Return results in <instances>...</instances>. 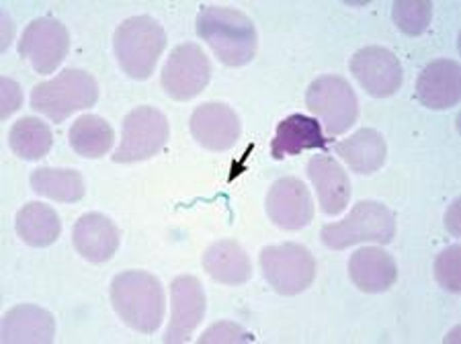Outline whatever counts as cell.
I'll return each instance as SVG.
<instances>
[{"label": "cell", "mask_w": 461, "mask_h": 344, "mask_svg": "<svg viewBox=\"0 0 461 344\" xmlns=\"http://www.w3.org/2000/svg\"><path fill=\"white\" fill-rule=\"evenodd\" d=\"M252 334L244 330L240 324L234 321H218L212 328H207L199 342L202 344H236V342H252Z\"/></svg>", "instance_id": "29"}, {"label": "cell", "mask_w": 461, "mask_h": 344, "mask_svg": "<svg viewBox=\"0 0 461 344\" xmlns=\"http://www.w3.org/2000/svg\"><path fill=\"white\" fill-rule=\"evenodd\" d=\"M170 125L167 115L154 107H136L123 119L122 144H119L113 160L119 164H131L152 158L167 146Z\"/></svg>", "instance_id": "8"}, {"label": "cell", "mask_w": 461, "mask_h": 344, "mask_svg": "<svg viewBox=\"0 0 461 344\" xmlns=\"http://www.w3.org/2000/svg\"><path fill=\"white\" fill-rule=\"evenodd\" d=\"M416 96L433 111L453 109L461 99V66L456 59H435L416 80Z\"/></svg>", "instance_id": "15"}, {"label": "cell", "mask_w": 461, "mask_h": 344, "mask_svg": "<svg viewBox=\"0 0 461 344\" xmlns=\"http://www.w3.org/2000/svg\"><path fill=\"white\" fill-rule=\"evenodd\" d=\"M70 50V35L58 19L40 17L25 27L19 40V54L37 74H51Z\"/></svg>", "instance_id": "10"}, {"label": "cell", "mask_w": 461, "mask_h": 344, "mask_svg": "<svg viewBox=\"0 0 461 344\" xmlns=\"http://www.w3.org/2000/svg\"><path fill=\"white\" fill-rule=\"evenodd\" d=\"M99 101V85L93 74L68 68L56 78L40 82L32 93V107L54 123H62L77 111L95 107Z\"/></svg>", "instance_id": "4"}, {"label": "cell", "mask_w": 461, "mask_h": 344, "mask_svg": "<svg viewBox=\"0 0 461 344\" xmlns=\"http://www.w3.org/2000/svg\"><path fill=\"white\" fill-rule=\"evenodd\" d=\"M348 275L363 294H384L398 281V265L379 246H363L348 260Z\"/></svg>", "instance_id": "19"}, {"label": "cell", "mask_w": 461, "mask_h": 344, "mask_svg": "<svg viewBox=\"0 0 461 344\" xmlns=\"http://www.w3.org/2000/svg\"><path fill=\"white\" fill-rule=\"evenodd\" d=\"M329 140L322 133V125L316 117L294 113L277 125L271 141V156L275 160H284L287 156H297L303 149H326Z\"/></svg>", "instance_id": "20"}, {"label": "cell", "mask_w": 461, "mask_h": 344, "mask_svg": "<svg viewBox=\"0 0 461 344\" xmlns=\"http://www.w3.org/2000/svg\"><path fill=\"white\" fill-rule=\"evenodd\" d=\"M167 48V32L158 21L138 14L125 19L113 35L115 58L122 70L133 80H146L154 72Z\"/></svg>", "instance_id": "3"}, {"label": "cell", "mask_w": 461, "mask_h": 344, "mask_svg": "<svg viewBox=\"0 0 461 344\" xmlns=\"http://www.w3.org/2000/svg\"><path fill=\"white\" fill-rule=\"evenodd\" d=\"M56 320L40 305L23 303L5 313L0 340L5 344H48L54 342Z\"/></svg>", "instance_id": "18"}, {"label": "cell", "mask_w": 461, "mask_h": 344, "mask_svg": "<svg viewBox=\"0 0 461 344\" xmlns=\"http://www.w3.org/2000/svg\"><path fill=\"white\" fill-rule=\"evenodd\" d=\"M29 183L37 195L58 204H78L85 197V178L74 168H37Z\"/></svg>", "instance_id": "24"}, {"label": "cell", "mask_w": 461, "mask_h": 344, "mask_svg": "<svg viewBox=\"0 0 461 344\" xmlns=\"http://www.w3.org/2000/svg\"><path fill=\"white\" fill-rule=\"evenodd\" d=\"M212 80V62L205 51L195 43L170 51L165 68H162V88L175 101H191L205 91Z\"/></svg>", "instance_id": "9"}, {"label": "cell", "mask_w": 461, "mask_h": 344, "mask_svg": "<svg viewBox=\"0 0 461 344\" xmlns=\"http://www.w3.org/2000/svg\"><path fill=\"white\" fill-rule=\"evenodd\" d=\"M17 234L33 249H48L59 238L62 222L54 207L46 204H27L17 215Z\"/></svg>", "instance_id": "23"}, {"label": "cell", "mask_w": 461, "mask_h": 344, "mask_svg": "<svg viewBox=\"0 0 461 344\" xmlns=\"http://www.w3.org/2000/svg\"><path fill=\"white\" fill-rule=\"evenodd\" d=\"M320 238L330 250H345L361 242L390 244L396 238V218L379 201H359L343 222L324 226Z\"/></svg>", "instance_id": "5"}, {"label": "cell", "mask_w": 461, "mask_h": 344, "mask_svg": "<svg viewBox=\"0 0 461 344\" xmlns=\"http://www.w3.org/2000/svg\"><path fill=\"white\" fill-rule=\"evenodd\" d=\"M203 268L213 281L221 285H244L252 276L249 254L234 240H220L212 244L203 254Z\"/></svg>", "instance_id": "21"}, {"label": "cell", "mask_w": 461, "mask_h": 344, "mask_svg": "<svg viewBox=\"0 0 461 344\" xmlns=\"http://www.w3.org/2000/svg\"><path fill=\"white\" fill-rule=\"evenodd\" d=\"M111 303L133 330L152 334L165 320V289L154 275L125 271L111 281Z\"/></svg>", "instance_id": "2"}, {"label": "cell", "mask_w": 461, "mask_h": 344, "mask_svg": "<svg viewBox=\"0 0 461 344\" xmlns=\"http://www.w3.org/2000/svg\"><path fill=\"white\" fill-rule=\"evenodd\" d=\"M459 257L461 246L453 244L447 250H443L435 260V276L438 285L447 291L457 294L461 289V271H459Z\"/></svg>", "instance_id": "28"}, {"label": "cell", "mask_w": 461, "mask_h": 344, "mask_svg": "<svg viewBox=\"0 0 461 344\" xmlns=\"http://www.w3.org/2000/svg\"><path fill=\"white\" fill-rule=\"evenodd\" d=\"M334 152L348 164V168L359 172V175L377 172L388 158V146H385L384 136L371 127H363L353 136L339 141L334 146Z\"/></svg>", "instance_id": "22"}, {"label": "cell", "mask_w": 461, "mask_h": 344, "mask_svg": "<svg viewBox=\"0 0 461 344\" xmlns=\"http://www.w3.org/2000/svg\"><path fill=\"white\" fill-rule=\"evenodd\" d=\"M392 17L404 35H422L433 19V3H429V0H398L392 6Z\"/></svg>", "instance_id": "27"}, {"label": "cell", "mask_w": 461, "mask_h": 344, "mask_svg": "<svg viewBox=\"0 0 461 344\" xmlns=\"http://www.w3.org/2000/svg\"><path fill=\"white\" fill-rule=\"evenodd\" d=\"M260 268L279 295H300L316 279V260L306 246L284 242L260 252Z\"/></svg>", "instance_id": "6"}, {"label": "cell", "mask_w": 461, "mask_h": 344, "mask_svg": "<svg viewBox=\"0 0 461 344\" xmlns=\"http://www.w3.org/2000/svg\"><path fill=\"white\" fill-rule=\"evenodd\" d=\"M308 177L316 186L322 213H343L351 201V181H348L345 168L330 156H312L308 162Z\"/></svg>", "instance_id": "17"}, {"label": "cell", "mask_w": 461, "mask_h": 344, "mask_svg": "<svg viewBox=\"0 0 461 344\" xmlns=\"http://www.w3.org/2000/svg\"><path fill=\"white\" fill-rule=\"evenodd\" d=\"M54 144V136L48 123L35 117H23L11 127L9 146L14 156L23 160H40L48 156Z\"/></svg>", "instance_id": "26"}, {"label": "cell", "mask_w": 461, "mask_h": 344, "mask_svg": "<svg viewBox=\"0 0 461 344\" xmlns=\"http://www.w3.org/2000/svg\"><path fill=\"white\" fill-rule=\"evenodd\" d=\"M191 133L199 146L212 152H226L240 140L242 125L236 111L226 103H203L193 111Z\"/></svg>", "instance_id": "14"}, {"label": "cell", "mask_w": 461, "mask_h": 344, "mask_svg": "<svg viewBox=\"0 0 461 344\" xmlns=\"http://www.w3.org/2000/svg\"><path fill=\"white\" fill-rule=\"evenodd\" d=\"M113 127L99 115L78 117L70 127V146L74 152L85 156V158H101L113 148Z\"/></svg>", "instance_id": "25"}, {"label": "cell", "mask_w": 461, "mask_h": 344, "mask_svg": "<svg viewBox=\"0 0 461 344\" xmlns=\"http://www.w3.org/2000/svg\"><path fill=\"white\" fill-rule=\"evenodd\" d=\"M351 72L357 82L371 96L384 99L400 91L404 80V70L396 54L390 50L369 46L357 51L351 59Z\"/></svg>", "instance_id": "13"}, {"label": "cell", "mask_w": 461, "mask_h": 344, "mask_svg": "<svg viewBox=\"0 0 461 344\" xmlns=\"http://www.w3.org/2000/svg\"><path fill=\"white\" fill-rule=\"evenodd\" d=\"M265 209L275 226L287 231L303 230L314 220L310 189L295 177H284L271 185Z\"/></svg>", "instance_id": "12"}, {"label": "cell", "mask_w": 461, "mask_h": 344, "mask_svg": "<svg viewBox=\"0 0 461 344\" xmlns=\"http://www.w3.org/2000/svg\"><path fill=\"white\" fill-rule=\"evenodd\" d=\"M23 103V91L17 82L11 78L0 80V119H9L14 111L21 109Z\"/></svg>", "instance_id": "30"}, {"label": "cell", "mask_w": 461, "mask_h": 344, "mask_svg": "<svg viewBox=\"0 0 461 344\" xmlns=\"http://www.w3.org/2000/svg\"><path fill=\"white\" fill-rule=\"evenodd\" d=\"M72 242L78 254L93 265H103L115 257L122 234L113 222L103 213H85L72 230Z\"/></svg>", "instance_id": "16"}, {"label": "cell", "mask_w": 461, "mask_h": 344, "mask_svg": "<svg viewBox=\"0 0 461 344\" xmlns=\"http://www.w3.org/2000/svg\"><path fill=\"white\" fill-rule=\"evenodd\" d=\"M0 19H3V41H0V51H5L6 48H9L14 27H13V21L6 11L0 13Z\"/></svg>", "instance_id": "31"}, {"label": "cell", "mask_w": 461, "mask_h": 344, "mask_svg": "<svg viewBox=\"0 0 461 344\" xmlns=\"http://www.w3.org/2000/svg\"><path fill=\"white\" fill-rule=\"evenodd\" d=\"M306 104L330 136H340L351 130L359 117V101L353 86L343 77L334 74H326L312 82L306 93Z\"/></svg>", "instance_id": "7"}, {"label": "cell", "mask_w": 461, "mask_h": 344, "mask_svg": "<svg viewBox=\"0 0 461 344\" xmlns=\"http://www.w3.org/2000/svg\"><path fill=\"white\" fill-rule=\"evenodd\" d=\"M197 35L230 68H240L255 59L258 48L255 23L232 6H205L197 17Z\"/></svg>", "instance_id": "1"}, {"label": "cell", "mask_w": 461, "mask_h": 344, "mask_svg": "<svg viewBox=\"0 0 461 344\" xmlns=\"http://www.w3.org/2000/svg\"><path fill=\"white\" fill-rule=\"evenodd\" d=\"M170 308H173V313H170V324L162 342H189L207 308L205 291L197 276L181 275L170 283Z\"/></svg>", "instance_id": "11"}]
</instances>
